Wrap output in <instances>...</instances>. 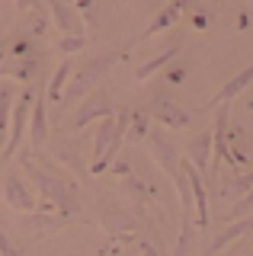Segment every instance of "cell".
Listing matches in <instances>:
<instances>
[{
	"label": "cell",
	"instance_id": "obj_1",
	"mask_svg": "<svg viewBox=\"0 0 253 256\" xmlns=\"http://www.w3.org/2000/svg\"><path fill=\"white\" fill-rule=\"evenodd\" d=\"M118 61H122V54L109 52V54H96V58L84 61L80 70H70L68 86H64V93H61V96H64V106H74L77 100H84V96L90 93L93 86L109 74V70H112V64H118Z\"/></svg>",
	"mask_w": 253,
	"mask_h": 256
},
{
	"label": "cell",
	"instance_id": "obj_2",
	"mask_svg": "<svg viewBox=\"0 0 253 256\" xmlns=\"http://www.w3.org/2000/svg\"><path fill=\"white\" fill-rule=\"evenodd\" d=\"M20 166H22V173H26L29 180L38 186V192L45 196V205H42L45 212H54V208H61V212H74V208H77L74 196H70V192L61 186L52 173H45L42 166H36L32 160H29V150H22V154H20Z\"/></svg>",
	"mask_w": 253,
	"mask_h": 256
},
{
	"label": "cell",
	"instance_id": "obj_3",
	"mask_svg": "<svg viewBox=\"0 0 253 256\" xmlns=\"http://www.w3.org/2000/svg\"><path fill=\"white\" fill-rule=\"evenodd\" d=\"M32 100H36V90H22L16 100H13V112H10V128H6V144L0 150V164H6L13 154L20 150L22 144V134H26V122H29V109H32Z\"/></svg>",
	"mask_w": 253,
	"mask_h": 256
},
{
	"label": "cell",
	"instance_id": "obj_4",
	"mask_svg": "<svg viewBox=\"0 0 253 256\" xmlns=\"http://www.w3.org/2000/svg\"><path fill=\"white\" fill-rule=\"evenodd\" d=\"M144 141H148V150H151V160H154V164L173 180V176L180 173V150L173 148V144L164 138V134H157V132H154V134H148Z\"/></svg>",
	"mask_w": 253,
	"mask_h": 256
},
{
	"label": "cell",
	"instance_id": "obj_5",
	"mask_svg": "<svg viewBox=\"0 0 253 256\" xmlns=\"http://www.w3.org/2000/svg\"><path fill=\"white\" fill-rule=\"evenodd\" d=\"M4 202H6V208H13V212H36L38 208L32 189H29L16 173L4 176Z\"/></svg>",
	"mask_w": 253,
	"mask_h": 256
},
{
	"label": "cell",
	"instance_id": "obj_6",
	"mask_svg": "<svg viewBox=\"0 0 253 256\" xmlns=\"http://www.w3.org/2000/svg\"><path fill=\"white\" fill-rule=\"evenodd\" d=\"M183 173L189 180V189H192V212H196V228H208V192H205L202 173L196 170L189 160H183Z\"/></svg>",
	"mask_w": 253,
	"mask_h": 256
},
{
	"label": "cell",
	"instance_id": "obj_7",
	"mask_svg": "<svg viewBox=\"0 0 253 256\" xmlns=\"http://www.w3.org/2000/svg\"><path fill=\"white\" fill-rule=\"evenodd\" d=\"M48 100H45L42 90H36V100H32V109H29V144H32V150H38L45 144V134H48Z\"/></svg>",
	"mask_w": 253,
	"mask_h": 256
},
{
	"label": "cell",
	"instance_id": "obj_8",
	"mask_svg": "<svg viewBox=\"0 0 253 256\" xmlns=\"http://www.w3.org/2000/svg\"><path fill=\"white\" fill-rule=\"evenodd\" d=\"M48 4V13L54 20V29L61 32V36H84V20L70 10L68 4H61V0H45Z\"/></svg>",
	"mask_w": 253,
	"mask_h": 256
},
{
	"label": "cell",
	"instance_id": "obj_9",
	"mask_svg": "<svg viewBox=\"0 0 253 256\" xmlns=\"http://www.w3.org/2000/svg\"><path fill=\"white\" fill-rule=\"evenodd\" d=\"M106 116H112V102H109V96L106 93H93L90 100L80 106V112L74 116V128L80 132V128L93 125L96 118H106Z\"/></svg>",
	"mask_w": 253,
	"mask_h": 256
},
{
	"label": "cell",
	"instance_id": "obj_10",
	"mask_svg": "<svg viewBox=\"0 0 253 256\" xmlns=\"http://www.w3.org/2000/svg\"><path fill=\"white\" fill-rule=\"evenodd\" d=\"M151 116H154L164 128H186V125H189V112L180 106V102H173V100H154Z\"/></svg>",
	"mask_w": 253,
	"mask_h": 256
},
{
	"label": "cell",
	"instance_id": "obj_11",
	"mask_svg": "<svg viewBox=\"0 0 253 256\" xmlns=\"http://www.w3.org/2000/svg\"><path fill=\"white\" fill-rule=\"evenodd\" d=\"M208 154H212V132L192 134L189 144H186V157L199 173H208Z\"/></svg>",
	"mask_w": 253,
	"mask_h": 256
},
{
	"label": "cell",
	"instance_id": "obj_12",
	"mask_svg": "<svg viewBox=\"0 0 253 256\" xmlns=\"http://www.w3.org/2000/svg\"><path fill=\"white\" fill-rule=\"evenodd\" d=\"M250 84H253V64H250V68H244L240 74H234L231 80H228V84H224V86H221V90L208 100V106H221V102H231L234 96H240Z\"/></svg>",
	"mask_w": 253,
	"mask_h": 256
},
{
	"label": "cell",
	"instance_id": "obj_13",
	"mask_svg": "<svg viewBox=\"0 0 253 256\" xmlns=\"http://www.w3.org/2000/svg\"><path fill=\"white\" fill-rule=\"evenodd\" d=\"M247 230H253V212H250V214H244V218H237L234 224H228V228L221 230V234H218L215 240H212V246H208V250H212V253H221L228 244H234V240H237V237H244Z\"/></svg>",
	"mask_w": 253,
	"mask_h": 256
},
{
	"label": "cell",
	"instance_id": "obj_14",
	"mask_svg": "<svg viewBox=\"0 0 253 256\" xmlns=\"http://www.w3.org/2000/svg\"><path fill=\"white\" fill-rule=\"evenodd\" d=\"M183 10H186V4H183V0H170V4H167V6H164V10H160V13H157L154 20H151V26L144 29L141 42H144V38H151V36H157V32H164L167 26H173V22L180 20V13H183Z\"/></svg>",
	"mask_w": 253,
	"mask_h": 256
},
{
	"label": "cell",
	"instance_id": "obj_15",
	"mask_svg": "<svg viewBox=\"0 0 253 256\" xmlns=\"http://www.w3.org/2000/svg\"><path fill=\"white\" fill-rule=\"evenodd\" d=\"M176 54H180V45H170L167 52H160L157 58H151V61H144V64H141V68L135 70V80H138V84L151 80V77L157 74V70H160V68H167V64H170L173 58H176Z\"/></svg>",
	"mask_w": 253,
	"mask_h": 256
},
{
	"label": "cell",
	"instance_id": "obj_16",
	"mask_svg": "<svg viewBox=\"0 0 253 256\" xmlns=\"http://www.w3.org/2000/svg\"><path fill=\"white\" fill-rule=\"evenodd\" d=\"M70 70H74V64H70V61H61V64H58V70H54V77L48 80V90H45V100H48V102H54V106L61 102V93H64V86H68V77H70Z\"/></svg>",
	"mask_w": 253,
	"mask_h": 256
},
{
	"label": "cell",
	"instance_id": "obj_17",
	"mask_svg": "<svg viewBox=\"0 0 253 256\" xmlns=\"http://www.w3.org/2000/svg\"><path fill=\"white\" fill-rule=\"evenodd\" d=\"M13 100H16V90H13L10 84H4V86H0V144L6 141V128H10Z\"/></svg>",
	"mask_w": 253,
	"mask_h": 256
},
{
	"label": "cell",
	"instance_id": "obj_18",
	"mask_svg": "<svg viewBox=\"0 0 253 256\" xmlns=\"http://www.w3.org/2000/svg\"><path fill=\"white\" fill-rule=\"evenodd\" d=\"M125 138H128V141H144L148 138V116H144V112H128Z\"/></svg>",
	"mask_w": 253,
	"mask_h": 256
},
{
	"label": "cell",
	"instance_id": "obj_19",
	"mask_svg": "<svg viewBox=\"0 0 253 256\" xmlns=\"http://www.w3.org/2000/svg\"><path fill=\"white\" fill-rule=\"evenodd\" d=\"M250 189H253V170L244 173V176H234L228 186H221V196L224 198H240V196H247Z\"/></svg>",
	"mask_w": 253,
	"mask_h": 256
},
{
	"label": "cell",
	"instance_id": "obj_20",
	"mask_svg": "<svg viewBox=\"0 0 253 256\" xmlns=\"http://www.w3.org/2000/svg\"><path fill=\"white\" fill-rule=\"evenodd\" d=\"M32 74H36V64H32V61H6V64H0V77L29 80Z\"/></svg>",
	"mask_w": 253,
	"mask_h": 256
},
{
	"label": "cell",
	"instance_id": "obj_21",
	"mask_svg": "<svg viewBox=\"0 0 253 256\" xmlns=\"http://www.w3.org/2000/svg\"><path fill=\"white\" fill-rule=\"evenodd\" d=\"M122 189L128 192V196L135 198L138 205H144V202H148V196H151V192H148V186H144V182H141V180H132V176H125V180H122Z\"/></svg>",
	"mask_w": 253,
	"mask_h": 256
},
{
	"label": "cell",
	"instance_id": "obj_22",
	"mask_svg": "<svg viewBox=\"0 0 253 256\" xmlns=\"http://www.w3.org/2000/svg\"><path fill=\"white\" fill-rule=\"evenodd\" d=\"M84 45H86V36H64V38H58V52L61 54H74V52H80Z\"/></svg>",
	"mask_w": 253,
	"mask_h": 256
},
{
	"label": "cell",
	"instance_id": "obj_23",
	"mask_svg": "<svg viewBox=\"0 0 253 256\" xmlns=\"http://www.w3.org/2000/svg\"><path fill=\"white\" fill-rule=\"evenodd\" d=\"M250 212H253V189L247 192V196L234 198V208H231V218H244V214H250Z\"/></svg>",
	"mask_w": 253,
	"mask_h": 256
},
{
	"label": "cell",
	"instance_id": "obj_24",
	"mask_svg": "<svg viewBox=\"0 0 253 256\" xmlns=\"http://www.w3.org/2000/svg\"><path fill=\"white\" fill-rule=\"evenodd\" d=\"M13 4H16V10L20 13H42V4H38V0H13Z\"/></svg>",
	"mask_w": 253,
	"mask_h": 256
},
{
	"label": "cell",
	"instance_id": "obj_25",
	"mask_svg": "<svg viewBox=\"0 0 253 256\" xmlns=\"http://www.w3.org/2000/svg\"><path fill=\"white\" fill-rule=\"evenodd\" d=\"M13 250H16V246L10 244V237H6V230H0V253L6 256V253H13Z\"/></svg>",
	"mask_w": 253,
	"mask_h": 256
},
{
	"label": "cell",
	"instance_id": "obj_26",
	"mask_svg": "<svg viewBox=\"0 0 253 256\" xmlns=\"http://www.w3.org/2000/svg\"><path fill=\"white\" fill-rule=\"evenodd\" d=\"M170 80L173 84H183V70H170Z\"/></svg>",
	"mask_w": 253,
	"mask_h": 256
},
{
	"label": "cell",
	"instance_id": "obj_27",
	"mask_svg": "<svg viewBox=\"0 0 253 256\" xmlns=\"http://www.w3.org/2000/svg\"><path fill=\"white\" fill-rule=\"evenodd\" d=\"M116 173L125 176V173H128V164H125V160H118V164H116Z\"/></svg>",
	"mask_w": 253,
	"mask_h": 256
}]
</instances>
